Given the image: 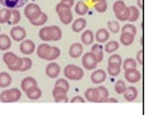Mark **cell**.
<instances>
[{
  "label": "cell",
  "instance_id": "49",
  "mask_svg": "<svg viewBox=\"0 0 147 115\" xmlns=\"http://www.w3.org/2000/svg\"><path fill=\"white\" fill-rule=\"evenodd\" d=\"M136 59L137 62H138V64H140L141 65H144V50L141 49V50H139L138 52L136 54Z\"/></svg>",
  "mask_w": 147,
  "mask_h": 115
},
{
  "label": "cell",
  "instance_id": "47",
  "mask_svg": "<svg viewBox=\"0 0 147 115\" xmlns=\"http://www.w3.org/2000/svg\"><path fill=\"white\" fill-rule=\"evenodd\" d=\"M22 65H23V59L20 57H18V59H17V61L15 62L12 65L9 66L8 69L9 70L12 72H16V71H20V69L22 67Z\"/></svg>",
  "mask_w": 147,
  "mask_h": 115
},
{
  "label": "cell",
  "instance_id": "8",
  "mask_svg": "<svg viewBox=\"0 0 147 115\" xmlns=\"http://www.w3.org/2000/svg\"><path fill=\"white\" fill-rule=\"evenodd\" d=\"M125 71V77L128 83H136L141 80V74L136 68L128 69Z\"/></svg>",
  "mask_w": 147,
  "mask_h": 115
},
{
  "label": "cell",
  "instance_id": "17",
  "mask_svg": "<svg viewBox=\"0 0 147 115\" xmlns=\"http://www.w3.org/2000/svg\"><path fill=\"white\" fill-rule=\"evenodd\" d=\"M87 21L85 18L79 17L73 21L72 24V30L76 33H80L86 27Z\"/></svg>",
  "mask_w": 147,
  "mask_h": 115
},
{
  "label": "cell",
  "instance_id": "40",
  "mask_svg": "<svg viewBox=\"0 0 147 115\" xmlns=\"http://www.w3.org/2000/svg\"><path fill=\"white\" fill-rule=\"evenodd\" d=\"M107 27L109 31L112 34H117L120 30V24H119L118 22L115 21V20H112V21L108 22Z\"/></svg>",
  "mask_w": 147,
  "mask_h": 115
},
{
  "label": "cell",
  "instance_id": "15",
  "mask_svg": "<svg viewBox=\"0 0 147 115\" xmlns=\"http://www.w3.org/2000/svg\"><path fill=\"white\" fill-rule=\"evenodd\" d=\"M37 85H38V83H37L36 80L33 77H25L21 82V88L24 92H26L34 87H36Z\"/></svg>",
  "mask_w": 147,
  "mask_h": 115
},
{
  "label": "cell",
  "instance_id": "37",
  "mask_svg": "<svg viewBox=\"0 0 147 115\" xmlns=\"http://www.w3.org/2000/svg\"><path fill=\"white\" fill-rule=\"evenodd\" d=\"M47 20H48V16L45 12H42L39 17H37L36 20H33V21H30V23L34 26H41L45 24Z\"/></svg>",
  "mask_w": 147,
  "mask_h": 115
},
{
  "label": "cell",
  "instance_id": "23",
  "mask_svg": "<svg viewBox=\"0 0 147 115\" xmlns=\"http://www.w3.org/2000/svg\"><path fill=\"white\" fill-rule=\"evenodd\" d=\"M27 97L30 100H38L42 95V91L38 87H34L26 91Z\"/></svg>",
  "mask_w": 147,
  "mask_h": 115
},
{
  "label": "cell",
  "instance_id": "50",
  "mask_svg": "<svg viewBox=\"0 0 147 115\" xmlns=\"http://www.w3.org/2000/svg\"><path fill=\"white\" fill-rule=\"evenodd\" d=\"M71 103H84L85 100L82 96H80V95H76L74 96L70 101Z\"/></svg>",
  "mask_w": 147,
  "mask_h": 115
},
{
  "label": "cell",
  "instance_id": "41",
  "mask_svg": "<svg viewBox=\"0 0 147 115\" xmlns=\"http://www.w3.org/2000/svg\"><path fill=\"white\" fill-rule=\"evenodd\" d=\"M126 88H127V87H126L125 83L122 80H117V83L115 85V90L117 94H123Z\"/></svg>",
  "mask_w": 147,
  "mask_h": 115
},
{
  "label": "cell",
  "instance_id": "53",
  "mask_svg": "<svg viewBox=\"0 0 147 115\" xmlns=\"http://www.w3.org/2000/svg\"><path fill=\"white\" fill-rule=\"evenodd\" d=\"M137 5L140 9H144V0H137Z\"/></svg>",
  "mask_w": 147,
  "mask_h": 115
},
{
  "label": "cell",
  "instance_id": "26",
  "mask_svg": "<svg viewBox=\"0 0 147 115\" xmlns=\"http://www.w3.org/2000/svg\"><path fill=\"white\" fill-rule=\"evenodd\" d=\"M85 97L88 102H97V101H98V91H97V88H88L85 91Z\"/></svg>",
  "mask_w": 147,
  "mask_h": 115
},
{
  "label": "cell",
  "instance_id": "19",
  "mask_svg": "<svg viewBox=\"0 0 147 115\" xmlns=\"http://www.w3.org/2000/svg\"><path fill=\"white\" fill-rule=\"evenodd\" d=\"M123 95L126 101L130 102H134L138 96V91L134 86H129L128 88H126Z\"/></svg>",
  "mask_w": 147,
  "mask_h": 115
},
{
  "label": "cell",
  "instance_id": "35",
  "mask_svg": "<svg viewBox=\"0 0 147 115\" xmlns=\"http://www.w3.org/2000/svg\"><path fill=\"white\" fill-rule=\"evenodd\" d=\"M116 17L120 21H126L128 20L129 17H130V9L129 7L125 6L121 11L115 15Z\"/></svg>",
  "mask_w": 147,
  "mask_h": 115
},
{
  "label": "cell",
  "instance_id": "51",
  "mask_svg": "<svg viewBox=\"0 0 147 115\" xmlns=\"http://www.w3.org/2000/svg\"><path fill=\"white\" fill-rule=\"evenodd\" d=\"M61 2H62L67 6H68L69 7L71 8L74 5L75 0H61Z\"/></svg>",
  "mask_w": 147,
  "mask_h": 115
},
{
  "label": "cell",
  "instance_id": "30",
  "mask_svg": "<svg viewBox=\"0 0 147 115\" xmlns=\"http://www.w3.org/2000/svg\"><path fill=\"white\" fill-rule=\"evenodd\" d=\"M96 88L97 91H98V101H97V103L105 102V101L109 98L108 90L105 86H102V85Z\"/></svg>",
  "mask_w": 147,
  "mask_h": 115
},
{
  "label": "cell",
  "instance_id": "31",
  "mask_svg": "<svg viewBox=\"0 0 147 115\" xmlns=\"http://www.w3.org/2000/svg\"><path fill=\"white\" fill-rule=\"evenodd\" d=\"M21 20V14L19 10L17 9H11V16L8 21L9 25H16L19 23Z\"/></svg>",
  "mask_w": 147,
  "mask_h": 115
},
{
  "label": "cell",
  "instance_id": "9",
  "mask_svg": "<svg viewBox=\"0 0 147 115\" xmlns=\"http://www.w3.org/2000/svg\"><path fill=\"white\" fill-rule=\"evenodd\" d=\"M67 93L63 88H59V87H55L52 91V95L55 98V102L57 103H66L68 102V97L67 96Z\"/></svg>",
  "mask_w": 147,
  "mask_h": 115
},
{
  "label": "cell",
  "instance_id": "11",
  "mask_svg": "<svg viewBox=\"0 0 147 115\" xmlns=\"http://www.w3.org/2000/svg\"><path fill=\"white\" fill-rule=\"evenodd\" d=\"M28 0H0V4L5 8L13 9L22 7L26 4Z\"/></svg>",
  "mask_w": 147,
  "mask_h": 115
},
{
  "label": "cell",
  "instance_id": "6",
  "mask_svg": "<svg viewBox=\"0 0 147 115\" xmlns=\"http://www.w3.org/2000/svg\"><path fill=\"white\" fill-rule=\"evenodd\" d=\"M9 34L12 40L19 42L23 41L26 37V30L22 26H16L11 28Z\"/></svg>",
  "mask_w": 147,
  "mask_h": 115
},
{
  "label": "cell",
  "instance_id": "5",
  "mask_svg": "<svg viewBox=\"0 0 147 115\" xmlns=\"http://www.w3.org/2000/svg\"><path fill=\"white\" fill-rule=\"evenodd\" d=\"M96 59L91 52H86L82 57V65L84 68L87 70H92L97 66Z\"/></svg>",
  "mask_w": 147,
  "mask_h": 115
},
{
  "label": "cell",
  "instance_id": "48",
  "mask_svg": "<svg viewBox=\"0 0 147 115\" xmlns=\"http://www.w3.org/2000/svg\"><path fill=\"white\" fill-rule=\"evenodd\" d=\"M107 71L109 75L112 76V77H115V76L118 75L120 74V71H121V67H112V66H108Z\"/></svg>",
  "mask_w": 147,
  "mask_h": 115
},
{
  "label": "cell",
  "instance_id": "38",
  "mask_svg": "<svg viewBox=\"0 0 147 115\" xmlns=\"http://www.w3.org/2000/svg\"><path fill=\"white\" fill-rule=\"evenodd\" d=\"M61 54V51L58 47L57 46H52L51 47L50 53L49 54L47 60L48 61H53L57 59Z\"/></svg>",
  "mask_w": 147,
  "mask_h": 115
},
{
  "label": "cell",
  "instance_id": "12",
  "mask_svg": "<svg viewBox=\"0 0 147 115\" xmlns=\"http://www.w3.org/2000/svg\"><path fill=\"white\" fill-rule=\"evenodd\" d=\"M84 46L80 43H73L69 48V55L73 59H77L82 55Z\"/></svg>",
  "mask_w": 147,
  "mask_h": 115
},
{
  "label": "cell",
  "instance_id": "16",
  "mask_svg": "<svg viewBox=\"0 0 147 115\" xmlns=\"http://www.w3.org/2000/svg\"><path fill=\"white\" fill-rule=\"evenodd\" d=\"M110 36V34L107 29L105 28H100L96 32L95 34V38L97 42L105 43L108 41Z\"/></svg>",
  "mask_w": 147,
  "mask_h": 115
},
{
  "label": "cell",
  "instance_id": "46",
  "mask_svg": "<svg viewBox=\"0 0 147 115\" xmlns=\"http://www.w3.org/2000/svg\"><path fill=\"white\" fill-rule=\"evenodd\" d=\"M94 7L96 10L98 12H99V13H104L107 9V1H104V2L95 3Z\"/></svg>",
  "mask_w": 147,
  "mask_h": 115
},
{
  "label": "cell",
  "instance_id": "7",
  "mask_svg": "<svg viewBox=\"0 0 147 115\" xmlns=\"http://www.w3.org/2000/svg\"><path fill=\"white\" fill-rule=\"evenodd\" d=\"M20 50L21 53L26 55H30L36 50V44L30 39H24L20 44Z\"/></svg>",
  "mask_w": 147,
  "mask_h": 115
},
{
  "label": "cell",
  "instance_id": "44",
  "mask_svg": "<svg viewBox=\"0 0 147 115\" xmlns=\"http://www.w3.org/2000/svg\"><path fill=\"white\" fill-rule=\"evenodd\" d=\"M122 32H127V33H129V34H132L133 36H136L137 34V29L136 27L133 24H125L123 28H122Z\"/></svg>",
  "mask_w": 147,
  "mask_h": 115
},
{
  "label": "cell",
  "instance_id": "3",
  "mask_svg": "<svg viewBox=\"0 0 147 115\" xmlns=\"http://www.w3.org/2000/svg\"><path fill=\"white\" fill-rule=\"evenodd\" d=\"M21 91L17 88L7 89L0 94V101L4 103L17 102L21 98Z\"/></svg>",
  "mask_w": 147,
  "mask_h": 115
},
{
  "label": "cell",
  "instance_id": "21",
  "mask_svg": "<svg viewBox=\"0 0 147 115\" xmlns=\"http://www.w3.org/2000/svg\"><path fill=\"white\" fill-rule=\"evenodd\" d=\"M39 38L44 41H52V31H51L50 26H45L41 28L38 32Z\"/></svg>",
  "mask_w": 147,
  "mask_h": 115
},
{
  "label": "cell",
  "instance_id": "55",
  "mask_svg": "<svg viewBox=\"0 0 147 115\" xmlns=\"http://www.w3.org/2000/svg\"><path fill=\"white\" fill-rule=\"evenodd\" d=\"M0 32H1V27H0Z\"/></svg>",
  "mask_w": 147,
  "mask_h": 115
},
{
  "label": "cell",
  "instance_id": "14",
  "mask_svg": "<svg viewBox=\"0 0 147 115\" xmlns=\"http://www.w3.org/2000/svg\"><path fill=\"white\" fill-rule=\"evenodd\" d=\"M51 46L49 44H46V43H43L41 44L38 46L36 49V54L37 56L41 59H45L47 60V57H48L49 54L50 53L51 51Z\"/></svg>",
  "mask_w": 147,
  "mask_h": 115
},
{
  "label": "cell",
  "instance_id": "4",
  "mask_svg": "<svg viewBox=\"0 0 147 115\" xmlns=\"http://www.w3.org/2000/svg\"><path fill=\"white\" fill-rule=\"evenodd\" d=\"M42 13L41 7L37 4L30 3L24 9V15L29 21H33L38 17Z\"/></svg>",
  "mask_w": 147,
  "mask_h": 115
},
{
  "label": "cell",
  "instance_id": "10",
  "mask_svg": "<svg viewBox=\"0 0 147 115\" xmlns=\"http://www.w3.org/2000/svg\"><path fill=\"white\" fill-rule=\"evenodd\" d=\"M61 71L59 65L57 62H50L47 65L45 68V73L47 77L50 78H56L58 77Z\"/></svg>",
  "mask_w": 147,
  "mask_h": 115
},
{
  "label": "cell",
  "instance_id": "20",
  "mask_svg": "<svg viewBox=\"0 0 147 115\" xmlns=\"http://www.w3.org/2000/svg\"><path fill=\"white\" fill-rule=\"evenodd\" d=\"M12 46V40L10 37L5 34L0 35V50L7 51Z\"/></svg>",
  "mask_w": 147,
  "mask_h": 115
},
{
  "label": "cell",
  "instance_id": "45",
  "mask_svg": "<svg viewBox=\"0 0 147 115\" xmlns=\"http://www.w3.org/2000/svg\"><path fill=\"white\" fill-rule=\"evenodd\" d=\"M125 6V2L123 1V0H117V1L114 2L112 8H113V12L114 13H115V15L118 13V12H120V11H121Z\"/></svg>",
  "mask_w": 147,
  "mask_h": 115
},
{
  "label": "cell",
  "instance_id": "13",
  "mask_svg": "<svg viewBox=\"0 0 147 115\" xmlns=\"http://www.w3.org/2000/svg\"><path fill=\"white\" fill-rule=\"evenodd\" d=\"M107 78V74L105 70L99 69L96 70L91 73V80L93 83L100 84L105 81Z\"/></svg>",
  "mask_w": 147,
  "mask_h": 115
},
{
  "label": "cell",
  "instance_id": "22",
  "mask_svg": "<svg viewBox=\"0 0 147 115\" xmlns=\"http://www.w3.org/2000/svg\"><path fill=\"white\" fill-rule=\"evenodd\" d=\"M81 41L84 45H91L94 43V35L92 30H86L85 31L83 32L82 35H81Z\"/></svg>",
  "mask_w": 147,
  "mask_h": 115
},
{
  "label": "cell",
  "instance_id": "25",
  "mask_svg": "<svg viewBox=\"0 0 147 115\" xmlns=\"http://www.w3.org/2000/svg\"><path fill=\"white\" fill-rule=\"evenodd\" d=\"M19 56H18V55L16 54L13 53L12 52H5L3 55V61L5 63V65L9 67L11 65H13L17 59H18Z\"/></svg>",
  "mask_w": 147,
  "mask_h": 115
},
{
  "label": "cell",
  "instance_id": "36",
  "mask_svg": "<svg viewBox=\"0 0 147 115\" xmlns=\"http://www.w3.org/2000/svg\"><path fill=\"white\" fill-rule=\"evenodd\" d=\"M129 9H130V17H129L128 20L130 22H136L139 18V9L136 6H130Z\"/></svg>",
  "mask_w": 147,
  "mask_h": 115
},
{
  "label": "cell",
  "instance_id": "42",
  "mask_svg": "<svg viewBox=\"0 0 147 115\" xmlns=\"http://www.w3.org/2000/svg\"><path fill=\"white\" fill-rule=\"evenodd\" d=\"M55 87L62 88L66 91H68L70 89V83L67 80L64 78H59L55 83Z\"/></svg>",
  "mask_w": 147,
  "mask_h": 115
},
{
  "label": "cell",
  "instance_id": "18",
  "mask_svg": "<svg viewBox=\"0 0 147 115\" xmlns=\"http://www.w3.org/2000/svg\"><path fill=\"white\" fill-rule=\"evenodd\" d=\"M91 52L95 56L98 63L101 62L103 60L104 58V52L103 46L99 44H95L91 46Z\"/></svg>",
  "mask_w": 147,
  "mask_h": 115
},
{
  "label": "cell",
  "instance_id": "39",
  "mask_svg": "<svg viewBox=\"0 0 147 115\" xmlns=\"http://www.w3.org/2000/svg\"><path fill=\"white\" fill-rule=\"evenodd\" d=\"M137 67V62L133 58H127L124 61L123 64V70H127L128 69H132V68H136Z\"/></svg>",
  "mask_w": 147,
  "mask_h": 115
},
{
  "label": "cell",
  "instance_id": "43",
  "mask_svg": "<svg viewBox=\"0 0 147 115\" xmlns=\"http://www.w3.org/2000/svg\"><path fill=\"white\" fill-rule=\"evenodd\" d=\"M23 59V65H22V67L20 69V72H26L28 71V70H30L31 68L32 65H33V62H32V59L30 58L26 57L22 58Z\"/></svg>",
  "mask_w": 147,
  "mask_h": 115
},
{
  "label": "cell",
  "instance_id": "33",
  "mask_svg": "<svg viewBox=\"0 0 147 115\" xmlns=\"http://www.w3.org/2000/svg\"><path fill=\"white\" fill-rule=\"evenodd\" d=\"M11 16V9L8 8H2L0 9V24L8 23Z\"/></svg>",
  "mask_w": 147,
  "mask_h": 115
},
{
  "label": "cell",
  "instance_id": "27",
  "mask_svg": "<svg viewBox=\"0 0 147 115\" xmlns=\"http://www.w3.org/2000/svg\"><path fill=\"white\" fill-rule=\"evenodd\" d=\"M88 6L83 1H78L75 6V12L78 15L83 16L86 15L88 12Z\"/></svg>",
  "mask_w": 147,
  "mask_h": 115
},
{
  "label": "cell",
  "instance_id": "52",
  "mask_svg": "<svg viewBox=\"0 0 147 115\" xmlns=\"http://www.w3.org/2000/svg\"><path fill=\"white\" fill-rule=\"evenodd\" d=\"M106 103H117L118 101L115 98H108L106 101H105Z\"/></svg>",
  "mask_w": 147,
  "mask_h": 115
},
{
  "label": "cell",
  "instance_id": "32",
  "mask_svg": "<svg viewBox=\"0 0 147 115\" xmlns=\"http://www.w3.org/2000/svg\"><path fill=\"white\" fill-rule=\"evenodd\" d=\"M120 47V44L116 41H109L105 44V51L107 54L113 53L116 52Z\"/></svg>",
  "mask_w": 147,
  "mask_h": 115
},
{
  "label": "cell",
  "instance_id": "24",
  "mask_svg": "<svg viewBox=\"0 0 147 115\" xmlns=\"http://www.w3.org/2000/svg\"><path fill=\"white\" fill-rule=\"evenodd\" d=\"M12 83V77L6 72L0 73V88H5L9 86Z\"/></svg>",
  "mask_w": 147,
  "mask_h": 115
},
{
  "label": "cell",
  "instance_id": "28",
  "mask_svg": "<svg viewBox=\"0 0 147 115\" xmlns=\"http://www.w3.org/2000/svg\"><path fill=\"white\" fill-rule=\"evenodd\" d=\"M123 65V59L121 56L118 54H114L111 55L108 59V66L112 67H121Z\"/></svg>",
  "mask_w": 147,
  "mask_h": 115
},
{
  "label": "cell",
  "instance_id": "54",
  "mask_svg": "<svg viewBox=\"0 0 147 115\" xmlns=\"http://www.w3.org/2000/svg\"><path fill=\"white\" fill-rule=\"evenodd\" d=\"M104 1H107V0H91V2L93 3H98V2H104Z\"/></svg>",
  "mask_w": 147,
  "mask_h": 115
},
{
  "label": "cell",
  "instance_id": "2",
  "mask_svg": "<svg viewBox=\"0 0 147 115\" xmlns=\"http://www.w3.org/2000/svg\"><path fill=\"white\" fill-rule=\"evenodd\" d=\"M64 75L70 80H80L84 77V72L79 66L70 64L64 69Z\"/></svg>",
  "mask_w": 147,
  "mask_h": 115
},
{
  "label": "cell",
  "instance_id": "34",
  "mask_svg": "<svg viewBox=\"0 0 147 115\" xmlns=\"http://www.w3.org/2000/svg\"><path fill=\"white\" fill-rule=\"evenodd\" d=\"M50 27L51 31H52V41H59L62 36V32L61 28L57 26H52Z\"/></svg>",
  "mask_w": 147,
  "mask_h": 115
},
{
  "label": "cell",
  "instance_id": "29",
  "mask_svg": "<svg viewBox=\"0 0 147 115\" xmlns=\"http://www.w3.org/2000/svg\"><path fill=\"white\" fill-rule=\"evenodd\" d=\"M134 39H135V36L127 32H122L120 37V42L124 46L131 45L134 42Z\"/></svg>",
  "mask_w": 147,
  "mask_h": 115
},
{
  "label": "cell",
  "instance_id": "1",
  "mask_svg": "<svg viewBox=\"0 0 147 115\" xmlns=\"http://www.w3.org/2000/svg\"><path fill=\"white\" fill-rule=\"evenodd\" d=\"M55 9L59 16V20L64 25H69L72 23L73 15L71 8L60 2L56 5Z\"/></svg>",
  "mask_w": 147,
  "mask_h": 115
}]
</instances>
